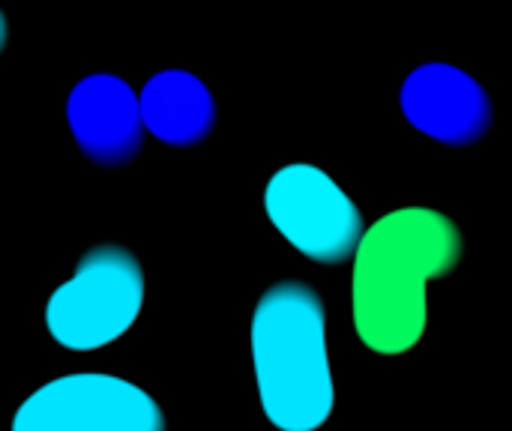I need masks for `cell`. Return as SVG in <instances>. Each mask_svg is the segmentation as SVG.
<instances>
[{
	"mask_svg": "<svg viewBox=\"0 0 512 431\" xmlns=\"http://www.w3.org/2000/svg\"><path fill=\"white\" fill-rule=\"evenodd\" d=\"M12 431H165V417L123 378L66 375L24 399Z\"/></svg>",
	"mask_w": 512,
	"mask_h": 431,
	"instance_id": "cell-5",
	"label": "cell"
},
{
	"mask_svg": "<svg viewBox=\"0 0 512 431\" xmlns=\"http://www.w3.org/2000/svg\"><path fill=\"white\" fill-rule=\"evenodd\" d=\"M6 39H9V24H6V15L0 12V51H3Z\"/></svg>",
	"mask_w": 512,
	"mask_h": 431,
	"instance_id": "cell-9",
	"label": "cell"
},
{
	"mask_svg": "<svg viewBox=\"0 0 512 431\" xmlns=\"http://www.w3.org/2000/svg\"><path fill=\"white\" fill-rule=\"evenodd\" d=\"M264 207L273 228L309 261L345 264L354 258L366 231L363 213L345 195V189L318 165H285L267 189Z\"/></svg>",
	"mask_w": 512,
	"mask_h": 431,
	"instance_id": "cell-4",
	"label": "cell"
},
{
	"mask_svg": "<svg viewBox=\"0 0 512 431\" xmlns=\"http://www.w3.org/2000/svg\"><path fill=\"white\" fill-rule=\"evenodd\" d=\"M252 360L261 408L279 431H315L333 414L324 303L306 282L264 291L252 315Z\"/></svg>",
	"mask_w": 512,
	"mask_h": 431,
	"instance_id": "cell-2",
	"label": "cell"
},
{
	"mask_svg": "<svg viewBox=\"0 0 512 431\" xmlns=\"http://www.w3.org/2000/svg\"><path fill=\"white\" fill-rule=\"evenodd\" d=\"M141 126L162 144H201L216 123V102L201 78L186 69L156 72L138 96Z\"/></svg>",
	"mask_w": 512,
	"mask_h": 431,
	"instance_id": "cell-8",
	"label": "cell"
},
{
	"mask_svg": "<svg viewBox=\"0 0 512 431\" xmlns=\"http://www.w3.org/2000/svg\"><path fill=\"white\" fill-rule=\"evenodd\" d=\"M465 240L438 210L408 207L363 231L354 252V324L378 354H405L426 333V285L456 270Z\"/></svg>",
	"mask_w": 512,
	"mask_h": 431,
	"instance_id": "cell-1",
	"label": "cell"
},
{
	"mask_svg": "<svg viewBox=\"0 0 512 431\" xmlns=\"http://www.w3.org/2000/svg\"><path fill=\"white\" fill-rule=\"evenodd\" d=\"M402 111L414 129L450 144H477L492 126L489 93L450 63H426L402 84Z\"/></svg>",
	"mask_w": 512,
	"mask_h": 431,
	"instance_id": "cell-6",
	"label": "cell"
},
{
	"mask_svg": "<svg viewBox=\"0 0 512 431\" xmlns=\"http://www.w3.org/2000/svg\"><path fill=\"white\" fill-rule=\"evenodd\" d=\"M66 120L81 153L102 168L132 162L144 144L138 96L123 78L108 72L87 75L72 87Z\"/></svg>",
	"mask_w": 512,
	"mask_h": 431,
	"instance_id": "cell-7",
	"label": "cell"
},
{
	"mask_svg": "<svg viewBox=\"0 0 512 431\" xmlns=\"http://www.w3.org/2000/svg\"><path fill=\"white\" fill-rule=\"evenodd\" d=\"M144 306V270L123 246L90 249L45 309L48 333L69 351H96L120 339Z\"/></svg>",
	"mask_w": 512,
	"mask_h": 431,
	"instance_id": "cell-3",
	"label": "cell"
}]
</instances>
